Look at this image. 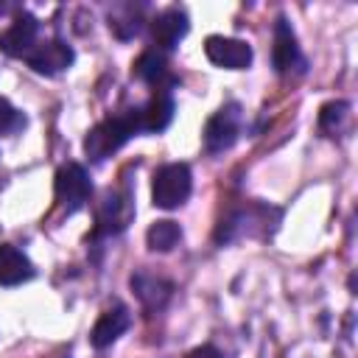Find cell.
I'll list each match as a JSON object with an SVG mask.
<instances>
[{"instance_id": "1", "label": "cell", "mask_w": 358, "mask_h": 358, "mask_svg": "<svg viewBox=\"0 0 358 358\" xmlns=\"http://www.w3.org/2000/svg\"><path fill=\"white\" fill-rule=\"evenodd\" d=\"M137 131H140L137 109L112 115V117L101 120L95 129H90V134L84 137V154H87L92 162H101V159H106L109 154H115L117 148H123Z\"/></svg>"}, {"instance_id": "2", "label": "cell", "mask_w": 358, "mask_h": 358, "mask_svg": "<svg viewBox=\"0 0 358 358\" xmlns=\"http://www.w3.org/2000/svg\"><path fill=\"white\" fill-rule=\"evenodd\" d=\"M190 190H193V176H190V168L185 162H168V165L154 171L151 199L157 207L176 210L187 201Z\"/></svg>"}, {"instance_id": "3", "label": "cell", "mask_w": 358, "mask_h": 358, "mask_svg": "<svg viewBox=\"0 0 358 358\" xmlns=\"http://www.w3.org/2000/svg\"><path fill=\"white\" fill-rule=\"evenodd\" d=\"M53 190H56V201L67 210V213H76L87 204L90 193H92V185H90V176L87 171L78 165V162H67L56 171V182H53Z\"/></svg>"}, {"instance_id": "4", "label": "cell", "mask_w": 358, "mask_h": 358, "mask_svg": "<svg viewBox=\"0 0 358 358\" xmlns=\"http://www.w3.org/2000/svg\"><path fill=\"white\" fill-rule=\"evenodd\" d=\"M241 120H243L241 106L238 103H224L207 120V126H204V145H207V151L218 154V151L232 148L238 134H241Z\"/></svg>"}, {"instance_id": "5", "label": "cell", "mask_w": 358, "mask_h": 358, "mask_svg": "<svg viewBox=\"0 0 358 358\" xmlns=\"http://www.w3.org/2000/svg\"><path fill=\"white\" fill-rule=\"evenodd\" d=\"M39 42V20L28 11H20L11 25L0 34V50L11 59H25Z\"/></svg>"}, {"instance_id": "6", "label": "cell", "mask_w": 358, "mask_h": 358, "mask_svg": "<svg viewBox=\"0 0 358 358\" xmlns=\"http://www.w3.org/2000/svg\"><path fill=\"white\" fill-rule=\"evenodd\" d=\"M76 53L73 48L64 42V39H45V42H36V48L25 56L28 67L42 73V76H56L62 70H67L73 64Z\"/></svg>"}, {"instance_id": "7", "label": "cell", "mask_w": 358, "mask_h": 358, "mask_svg": "<svg viewBox=\"0 0 358 358\" xmlns=\"http://www.w3.org/2000/svg\"><path fill=\"white\" fill-rule=\"evenodd\" d=\"M134 215V204H131V196L129 193H117V190H109L98 207V215H95V235H115L120 229H126V224L131 221Z\"/></svg>"}, {"instance_id": "8", "label": "cell", "mask_w": 358, "mask_h": 358, "mask_svg": "<svg viewBox=\"0 0 358 358\" xmlns=\"http://www.w3.org/2000/svg\"><path fill=\"white\" fill-rule=\"evenodd\" d=\"M204 53L215 67H227V70H243L252 64L249 42L235 39V36H207Z\"/></svg>"}, {"instance_id": "9", "label": "cell", "mask_w": 358, "mask_h": 358, "mask_svg": "<svg viewBox=\"0 0 358 358\" xmlns=\"http://www.w3.org/2000/svg\"><path fill=\"white\" fill-rule=\"evenodd\" d=\"M129 324H131L129 308L120 305V302L109 305V308L98 316V322H95V327H92V333H90L92 347H95V350H106L109 344H115V341L129 330Z\"/></svg>"}, {"instance_id": "10", "label": "cell", "mask_w": 358, "mask_h": 358, "mask_svg": "<svg viewBox=\"0 0 358 358\" xmlns=\"http://www.w3.org/2000/svg\"><path fill=\"white\" fill-rule=\"evenodd\" d=\"M187 28H190L187 14H185V8H179V6L162 8V11L151 20V36H154V42H157L159 48H165V50L176 48L179 39L187 34Z\"/></svg>"}, {"instance_id": "11", "label": "cell", "mask_w": 358, "mask_h": 358, "mask_svg": "<svg viewBox=\"0 0 358 358\" xmlns=\"http://www.w3.org/2000/svg\"><path fill=\"white\" fill-rule=\"evenodd\" d=\"M131 288H134L137 299L143 302V308H145L148 313L165 308V302L171 299V291H173V285H171L168 280H162V277H157V274H148V271L131 274Z\"/></svg>"}, {"instance_id": "12", "label": "cell", "mask_w": 358, "mask_h": 358, "mask_svg": "<svg viewBox=\"0 0 358 358\" xmlns=\"http://www.w3.org/2000/svg\"><path fill=\"white\" fill-rule=\"evenodd\" d=\"M34 277V263L11 243H0V285H20Z\"/></svg>"}, {"instance_id": "13", "label": "cell", "mask_w": 358, "mask_h": 358, "mask_svg": "<svg viewBox=\"0 0 358 358\" xmlns=\"http://www.w3.org/2000/svg\"><path fill=\"white\" fill-rule=\"evenodd\" d=\"M271 59H274V70H277V73H288V70L299 62L296 34H294L291 25L285 22V17H280L277 25H274V48H271Z\"/></svg>"}, {"instance_id": "14", "label": "cell", "mask_w": 358, "mask_h": 358, "mask_svg": "<svg viewBox=\"0 0 358 358\" xmlns=\"http://www.w3.org/2000/svg\"><path fill=\"white\" fill-rule=\"evenodd\" d=\"M171 120H173V101L165 90L154 92L151 101L143 109H137L140 131H162V129H168Z\"/></svg>"}, {"instance_id": "15", "label": "cell", "mask_w": 358, "mask_h": 358, "mask_svg": "<svg viewBox=\"0 0 358 358\" xmlns=\"http://www.w3.org/2000/svg\"><path fill=\"white\" fill-rule=\"evenodd\" d=\"M145 241H148V249L154 252H171L179 241H182V229L176 221H154L145 232Z\"/></svg>"}, {"instance_id": "16", "label": "cell", "mask_w": 358, "mask_h": 358, "mask_svg": "<svg viewBox=\"0 0 358 358\" xmlns=\"http://www.w3.org/2000/svg\"><path fill=\"white\" fill-rule=\"evenodd\" d=\"M140 28H143V17H140V11L134 8V6H117L112 14H109V31L115 34V36H120V39H131L134 34H140Z\"/></svg>"}, {"instance_id": "17", "label": "cell", "mask_w": 358, "mask_h": 358, "mask_svg": "<svg viewBox=\"0 0 358 358\" xmlns=\"http://www.w3.org/2000/svg\"><path fill=\"white\" fill-rule=\"evenodd\" d=\"M165 59L157 53V50H145V53H140V59L134 62V76L140 78V81H145V84H162V78H165Z\"/></svg>"}, {"instance_id": "18", "label": "cell", "mask_w": 358, "mask_h": 358, "mask_svg": "<svg viewBox=\"0 0 358 358\" xmlns=\"http://www.w3.org/2000/svg\"><path fill=\"white\" fill-rule=\"evenodd\" d=\"M347 112H350V103H347V101H330V103H324L322 112H319V126H322L327 134H336V131L341 129Z\"/></svg>"}, {"instance_id": "19", "label": "cell", "mask_w": 358, "mask_h": 358, "mask_svg": "<svg viewBox=\"0 0 358 358\" xmlns=\"http://www.w3.org/2000/svg\"><path fill=\"white\" fill-rule=\"evenodd\" d=\"M25 126V117L20 109H14L6 98H0V134H11V131H20Z\"/></svg>"}, {"instance_id": "20", "label": "cell", "mask_w": 358, "mask_h": 358, "mask_svg": "<svg viewBox=\"0 0 358 358\" xmlns=\"http://www.w3.org/2000/svg\"><path fill=\"white\" fill-rule=\"evenodd\" d=\"M185 358H221V352L213 344H201V347H193Z\"/></svg>"}]
</instances>
